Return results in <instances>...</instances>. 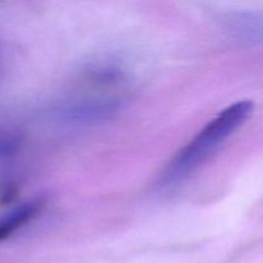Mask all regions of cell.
<instances>
[{
    "instance_id": "7a4b0ae2",
    "label": "cell",
    "mask_w": 263,
    "mask_h": 263,
    "mask_svg": "<svg viewBox=\"0 0 263 263\" xmlns=\"http://www.w3.org/2000/svg\"><path fill=\"white\" fill-rule=\"evenodd\" d=\"M118 100L85 98L66 103L59 110V116L66 122L90 123L103 121L117 110Z\"/></svg>"
},
{
    "instance_id": "277c9868",
    "label": "cell",
    "mask_w": 263,
    "mask_h": 263,
    "mask_svg": "<svg viewBox=\"0 0 263 263\" xmlns=\"http://www.w3.org/2000/svg\"><path fill=\"white\" fill-rule=\"evenodd\" d=\"M21 140L15 134L0 131V159L14 156L20 149Z\"/></svg>"
},
{
    "instance_id": "3957f363",
    "label": "cell",
    "mask_w": 263,
    "mask_h": 263,
    "mask_svg": "<svg viewBox=\"0 0 263 263\" xmlns=\"http://www.w3.org/2000/svg\"><path fill=\"white\" fill-rule=\"evenodd\" d=\"M44 207L41 199H33L18 205L10 212L0 217V243L25 228L27 223L35 220Z\"/></svg>"
},
{
    "instance_id": "6da1fadb",
    "label": "cell",
    "mask_w": 263,
    "mask_h": 263,
    "mask_svg": "<svg viewBox=\"0 0 263 263\" xmlns=\"http://www.w3.org/2000/svg\"><path fill=\"white\" fill-rule=\"evenodd\" d=\"M252 100H239L221 110L198 131L167 163L159 179V187L175 186L197 171L234 133L248 121L253 112Z\"/></svg>"
}]
</instances>
